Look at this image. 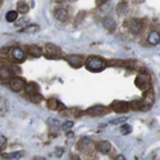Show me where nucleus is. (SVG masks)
Wrapping results in <instances>:
<instances>
[{"mask_svg":"<svg viewBox=\"0 0 160 160\" xmlns=\"http://www.w3.org/2000/svg\"><path fill=\"white\" fill-rule=\"evenodd\" d=\"M5 145H7V138L4 136H0V151L5 148Z\"/></svg>","mask_w":160,"mask_h":160,"instance_id":"30","label":"nucleus"},{"mask_svg":"<svg viewBox=\"0 0 160 160\" xmlns=\"http://www.w3.org/2000/svg\"><path fill=\"white\" fill-rule=\"evenodd\" d=\"M106 2H108V0H98V3H99V5H100L101 3H106Z\"/></svg>","mask_w":160,"mask_h":160,"instance_id":"34","label":"nucleus"},{"mask_svg":"<svg viewBox=\"0 0 160 160\" xmlns=\"http://www.w3.org/2000/svg\"><path fill=\"white\" fill-rule=\"evenodd\" d=\"M86 113L92 115V117H101L106 113V109L101 105H96V106H92V108H88Z\"/></svg>","mask_w":160,"mask_h":160,"instance_id":"10","label":"nucleus"},{"mask_svg":"<svg viewBox=\"0 0 160 160\" xmlns=\"http://www.w3.org/2000/svg\"><path fill=\"white\" fill-rule=\"evenodd\" d=\"M122 8H123V10H124V12L127 10V4H126V2H124V0H123V2H121V3H119V5H118V9H117V12L119 13V14H121V13H122Z\"/></svg>","mask_w":160,"mask_h":160,"instance_id":"28","label":"nucleus"},{"mask_svg":"<svg viewBox=\"0 0 160 160\" xmlns=\"http://www.w3.org/2000/svg\"><path fill=\"white\" fill-rule=\"evenodd\" d=\"M112 109L115 113H127L129 109V104L126 101H121V100H115L112 102Z\"/></svg>","mask_w":160,"mask_h":160,"instance_id":"4","label":"nucleus"},{"mask_svg":"<svg viewBox=\"0 0 160 160\" xmlns=\"http://www.w3.org/2000/svg\"><path fill=\"white\" fill-rule=\"evenodd\" d=\"M145 92H146V96H145V99H143V100H145L146 102H148V104H149V105L151 106V105L154 104V101H155V96H154V91H152L151 88H149L148 91H145Z\"/></svg>","mask_w":160,"mask_h":160,"instance_id":"20","label":"nucleus"},{"mask_svg":"<svg viewBox=\"0 0 160 160\" xmlns=\"http://www.w3.org/2000/svg\"><path fill=\"white\" fill-rule=\"evenodd\" d=\"M54 16L59 22H65L68 19V12H67L64 8H58L54 12Z\"/></svg>","mask_w":160,"mask_h":160,"instance_id":"12","label":"nucleus"},{"mask_svg":"<svg viewBox=\"0 0 160 160\" xmlns=\"http://www.w3.org/2000/svg\"><path fill=\"white\" fill-rule=\"evenodd\" d=\"M124 159H126V158H124L123 155H118V156L115 158V160H124Z\"/></svg>","mask_w":160,"mask_h":160,"instance_id":"32","label":"nucleus"},{"mask_svg":"<svg viewBox=\"0 0 160 160\" xmlns=\"http://www.w3.org/2000/svg\"><path fill=\"white\" fill-rule=\"evenodd\" d=\"M38 30H40V27H38L37 24H30V26H27V27L22 28L21 32H23V33H35V32H37Z\"/></svg>","mask_w":160,"mask_h":160,"instance_id":"24","label":"nucleus"},{"mask_svg":"<svg viewBox=\"0 0 160 160\" xmlns=\"http://www.w3.org/2000/svg\"><path fill=\"white\" fill-rule=\"evenodd\" d=\"M48 106H49V109H51V110H58V109H63L64 108V105L60 101H58L57 99L49 100L48 101Z\"/></svg>","mask_w":160,"mask_h":160,"instance_id":"17","label":"nucleus"},{"mask_svg":"<svg viewBox=\"0 0 160 160\" xmlns=\"http://www.w3.org/2000/svg\"><path fill=\"white\" fill-rule=\"evenodd\" d=\"M12 58L14 59L16 62H18V63L24 62V59H26V52H24V50L21 49L19 46H16V48L12 49Z\"/></svg>","mask_w":160,"mask_h":160,"instance_id":"7","label":"nucleus"},{"mask_svg":"<svg viewBox=\"0 0 160 160\" xmlns=\"http://www.w3.org/2000/svg\"><path fill=\"white\" fill-rule=\"evenodd\" d=\"M7 106H8V102L4 98H0V112H4L7 110Z\"/></svg>","mask_w":160,"mask_h":160,"instance_id":"27","label":"nucleus"},{"mask_svg":"<svg viewBox=\"0 0 160 160\" xmlns=\"http://www.w3.org/2000/svg\"><path fill=\"white\" fill-rule=\"evenodd\" d=\"M27 50H28V54L32 55L33 58H38L42 55V49L37 45H31V46H28Z\"/></svg>","mask_w":160,"mask_h":160,"instance_id":"14","label":"nucleus"},{"mask_svg":"<svg viewBox=\"0 0 160 160\" xmlns=\"http://www.w3.org/2000/svg\"><path fill=\"white\" fill-rule=\"evenodd\" d=\"M127 121V117H121V118H117V119H113V121H110V124H119V123H123Z\"/></svg>","mask_w":160,"mask_h":160,"instance_id":"26","label":"nucleus"},{"mask_svg":"<svg viewBox=\"0 0 160 160\" xmlns=\"http://www.w3.org/2000/svg\"><path fill=\"white\" fill-rule=\"evenodd\" d=\"M102 24H104V27L108 30V31H110V32L115 31V28H117V23H115V21H114L112 17H106V18H104Z\"/></svg>","mask_w":160,"mask_h":160,"instance_id":"13","label":"nucleus"},{"mask_svg":"<svg viewBox=\"0 0 160 160\" xmlns=\"http://www.w3.org/2000/svg\"><path fill=\"white\" fill-rule=\"evenodd\" d=\"M63 152H64V150H63L62 148H58V149H57V152H55V154H57V156H60V155H63Z\"/></svg>","mask_w":160,"mask_h":160,"instance_id":"31","label":"nucleus"},{"mask_svg":"<svg viewBox=\"0 0 160 160\" xmlns=\"http://www.w3.org/2000/svg\"><path fill=\"white\" fill-rule=\"evenodd\" d=\"M55 2H57V3H64L65 0H55Z\"/></svg>","mask_w":160,"mask_h":160,"instance_id":"35","label":"nucleus"},{"mask_svg":"<svg viewBox=\"0 0 160 160\" xmlns=\"http://www.w3.org/2000/svg\"><path fill=\"white\" fill-rule=\"evenodd\" d=\"M128 28H129L131 33L138 35V33L142 31V28H143V23H142V21H140V19H132V21L129 22V24H128Z\"/></svg>","mask_w":160,"mask_h":160,"instance_id":"5","label":"nucleus"},{"mask_svg":"<svg viewBox=\"0 0 160 160\" xmlns=\"http://www.w3.org/2000/svg\"><path fill=\"white\" fill-rule=\"evenodd\" d=\"M131 131H132V128H131V126H129V124H122V127H121V133H122L123 136L129 135Z\"/></svg>","mask_w":160,"mask_h":160,"instance_id":"25","label":"nucleus"},{"mask_svg":"<svg viewBox=\"0 0 160 160\" xmlns=\"http://www.w3.org/2000/svg\"><path fill=\"white\" fill-rule=\"evenodd\" d=\"M24 86H26V82H24V79L21 78V77H12L10 82H9L10 90L14 91V92H19V91L24 90Z\"/></svg>","mask_w":160,"mask_h":160,"instance_id":"3","label":"nucleus"},{"mask_svg":"<svg viewBox=\"0 0 160 160\" xmlns=\"http://www.w3.org/2000/svg\"><path fill=\"white\" fill-rule=\"evenodd\" d=\"M129 106L133 109V110H149L150 109V105L146 102L145 100H135V101H132L129 102Z\"/></svg>","mask_w":160,"mask_h":160,"instance_id":"8","label":"nucleus"},{"mask_svg":"<svg viewBox=\"0 0 160 160\" xmlns=\"http://www.w3.org/2000/svg\"><path fill=\"white\" fill-rule=\"evenodd\" d=\"M67 137H68V140H73V137H74V135H73V133H68V135H67Z\"/></svg>","mask_w":160,"mask_h":160,"instance_id":"33","label":"nucleus"},{"mask_svg":"<svg viewBox=\"0 0 160 160\" xmlns=\"http://www.w3.org/2000/svg\"><path fill=\"white\" fill-rule=\"evenodd\" d=\"M135 85L137 86V88H140L142 91H148L149 88H151V77H150V74L140 73L135 79Z\"/></svg>","mask_w":160,"mask_h":160,"instance_id":"2","label":"nucleus"},{"mask_svg":"<svg viewBox=\"0 0 160 160\" xmlns=\"http://www.w3.org/2000/svg\"><path fill=\"white\" fill-rule=\"evenodd\" d=\"M46 51L49 52V54H60L62 52V50H60V48H58L57 45H54V44H48L46 45Z\"/></svg>","mask_w":160,"mask_h":160,"instance_id":"23","label":"nucleus"},{"mask_svg":"<svg viewBox=\"0 0 160 160\" xmlns=\"http://www.w3.org/2000/svg\"><path fill=\"white\" fill-rule=\"evenodd\" d=\"M106 67V63L98 57H90L86 60V68L91 72H100Z\"/></svg>","mask_w":160,"mask_h":160,"instance_id":"1","label":"nucleus"},{"mask_svg":"<svg viewBox=\"0 0 160 160\" xmlns=\"http://www.w3.org/2000/svg\"><path fill=\"white\" fill-rule=\"evenodd\" d=\"M92 146H94V142H92V140L88 138V137H83L82 140H79V142H78V145H77V148H78V150L86 151V150L91 149Z\"/></svg>","mask_w":160,"mask_h":160,"instance_id":"11","label":"nucleus"},{"mask_svg":"<svg viewBox=\"0 0 160 160\" xmlns=\"http://www.w3.org/2000/svg\"><path fill=\"white\" fill-rule=\"evenodd\" d=\"M96 149H98V151L101 152V154H108V152H110V150H112V143H110L109 141H105V140L99 141V142L96 143Z\"/></svg>","mask_w":160,"mask_h":160,"instance_id":"9","label":"nucleus"},{"mask_svg":"<svg viewBox=\"0 0 160 160\" xmlns=\"http://www.w3.org/2000/svg\"><path fill=\"white\" fill-rule=\"evenodd\" d=\"M72 127H73V122H72V121H68V122H65V123H63V126H62V128H63V129H65V131L71 129Z\"/></svg>","mask_w":160,"mask_h":160,"instance_id":"29","label":"nucleus"},{"mask_svg":"<svg viewBox=\"0 0 160 160\" xmlns=\"http://www.w3.org/2000/svg\"><path fill=\"white\" fill-rule=\"evenodd\" d=\"M24 155V151H14V152H9V154H3L4 159H21Z\"/></svg>","mask_w":160,"mask_h":160,"instance_id":"19","label":"nucleus"},{"mask_svg":"<svg viewBox=\"0 0 160 160\" xmlns=\"http://www.w3.org/2000/svg\"><path fill=\"white\" fill-rule=\"evenodd\" d=\"M24 91L27 95H31V96H36L37 95V86L35 83H27L24 86Z\"/></svg>","mask_w":160,"mask_h":160,"instance_id":"18","label":"nucleus"},{"mask_svg":"<svg viewBox=\"0 0 160 160\" xmlns=\"http://www.w3.org/2000/svg\"><path fill=\"white\" fill-rule=\"evenodd\" d=\"M2 3H3V0H0V4H2Z\"/></svg>","mask_w":160,"mask_h":160,"instance_id":"36","label":"nucleus"},{"mask_svg":"<svg viewBox=\"0 0 160 160\" xmlns=\"http://www.w3.org/2000/svg\"><path fill=\"white\" fill-rule=\"evenodd\" d=\"M13 73L7 67H0V81H5V79L12 78Z\"/></svg>","mask_w":160,"mask_h":160,"instance_id":"16","label":"nucleus"},{"mask_svg":"<svg viewBox=\"0 0 160 160\" xmlns=\"http://www.w3.org/2000/svg\"><path fill=\"white\" fill-rule=\"evenodd\" d=\"M65 59H67V62H68L72 67H74V68H79V67L83 64V57L82 55H78V54L68 55Z\"/></svg>","mask_w":160,"mask_h":160,"instance_id":"6","label":"nucleus"},{"mask_svg":"<svg viewBox=\"0 0 160 160\" xmlns=\"http://www.w3.org/2000/svg\"><path fill=\"white\" fill-rule=\"evenodd\" d=\"M28 10H30L28 4H26L24 2H18V4H17V12L18 13H21V14H26Z\"/></svg>","mask_w":160,"mask_h":160,"instance_id":"22","label":"nucleus"},{"mask_svg":"<svg viewBox=\"0 0 160 160\" xmlns=\"http://www.w3.org/2000/svg\"><path fill=\"white\" fill-rule=\"evenodd\" d=\"M17 18H18V12L17 10H9L7 14H5V19H7V22H16L17 21Z\"/></svg>","mask_w":160,"mask_h":160,"instance_id":"21","label":"nucleus"},{"mask_svg":"<svg viewBox=\"0 0 160 160\" xmlns=\"http://www.w3.org/2000/svg\"><path fill=\"white\" fill-rule=\"evenodd\" d=\"M148 42L150 45H158L160 42V33L158 31L150 32V35L148 36Z\"/></svg>","mask_w":160,"mask_h":160,"instance_id":"15","label":"nucleus"}]
</instances>
